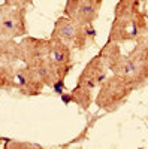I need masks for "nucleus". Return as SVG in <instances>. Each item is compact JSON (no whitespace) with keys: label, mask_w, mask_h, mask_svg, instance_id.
Listing matches in <instances>:
<instances>
[{"label":"nucleus","mask_w":148,"mask_h":149,"mask_svg":"<svg viewBox=\"0 0 148 149\" xmlns=\"http://www.w3.org/2000/svg\"><path fill=\"white\" fill-rule=\"evenodd\" d=\"M45 84L30 66H22L14 70V88L26 97H36L43 90Z\"/></svg>","instance_id":"6e6552de"},{"label":"nucleus","mask_w":148,"mask_h":149,"mask_svg":"<svg viewBox=\"0 0 148 149\" xmlns=\"http://www.w3.org/2000/svg\"><path fill=\"white\" fill-rule=\"evenodd\" d=\"M18 61H22L21 45L15 39H0V63L14 66Z\"/></svg>","instance_id":"9b49d317"},{"label":"nucleus","mask_w":148,"mask_h":149,"mask_svg":"<svg viewBox=\"0 0 148 149\" xmlns=\"http://www.w3.org/2000/svg\"><path fill=\"white\" fill-rule=\"evenodd\" d=\"M145 6L147 0H118L108 40L120 45L135 43L148 33V12Z\"/></svg>","instance_id":"f257e3e1"},{"label":"nucleus","mask_w":148,"mask_h":149,"mask_svg":"<svg viewBox=\"0 0 148 149\" xmlns=\"http://www.w3.org/2000/svg\"><path fill=\"white\" fill-rule=\"evenodd\" d=\"M105 0H66L65 15L81 24H93Z\"/></svg>","instance_id":"0eeeda50"},{"label":"nucleus","mask_w":148,"mask_h":149,"mask_svg":"<svg viewBox=\"0 0 148 149\" xmlns=\"http://www.w3.org/2000/svg\"><path fill=\"white\" fill-rule=\"evenodd\" d=\"M111 73L124 78L135 86V90L148 82V33L135 42L130 52L121 54L118 64Z\"/></svg>","instance_id":"f03ea898"},{"label":"nucleus","mask_w":148,"mask_h":149,"mask_svg":"<svg viewBox=\"0 0 148 149\" xmlns=\"http://www.w3.org/2000/svg\"><path fill=\"white\" fill-rule=\"evenodd\" d=\"M61 100L65 102V104H70L72 103V94L70 93H65V94H61Z\"/></svg>","instance_id":"2eb2a0df"},{"label":"nucleus","mask_w":148,"mask_h":149,"mask_svg":"<svg viewBox=\"0 0 148 149\" xmlns=\"http://www.w3.org/2000/svg\"><path fill=\"white\" fill-rule=\"evenodd\" d=\"M108 78V67L100 55H94L79 74L76 86L72 90V103H76L82 110H87L93 102V93Z\"/></svg>","instance_id":"7ed1b4c3"},{"label":"nucleus","mask_w":148,"mask_h":149,"mask_svg":"<svg viewBox=\"0 0 148 149\" xmlns=\"http://www.w3.org/2000/svg\"><path fill=\"white\" fill-rule=\"evenodd\" d=\"M21 45L22 63L27 66H36L45 61L49 54V39H38V37L24 36Z\"/></svg>","instance_id":"9d476101"},{"label":"nucleus","mask_w":148,"mask_h":149,"mask_svg":"<svg viewBox=\"0 0 148 149\" xmlns=\"http://www.w3.org/2000/svg\"><path fill=\"white\" fill-rule=\"evenodd\" d=\"M27 8H12L3 3L0 12V39H17L27 34Z\"/></svg>","instance_id":"423d86ee"},{"label":"nucleus","mask_w":148,"mask_h":149,"mask_svg":"<svg viewBox=\"0 0 148 149\" xmlns=\"http://www.w3.org/2000/svg\"><path fill=\"white\" fill-rule=\"evenodd\" d=\"M2 143H5V139H3V137H0V146H2Z\"/></svg>","instance_id":"dca6fc26"},{"label":"nucleus","mask_w":148,"mask_h":149,"mask_svg":"<svg viewBox=\"0 0 148 149\" xmlns=\"http://www.w3.org/2000/svg\"><path fill=\"white\" fill-rule=\"evenodd\" d=\"M48 60L55 66L60 81H65V78L69 74L70 69L73 67V61H72V48L57 39L49 37V54Z\"/></svg>","instance_id":"1a4fd4ad"},{"label":"nucleus","mask_w":148,"mask_h":149,"mask_svg":"<svg viewBox=\"0 0 148 149\" xmlns=\"http://www.w3.org/2000/svg\"><path fill=\"white\" fill-rule=\"evenodd\" d=\"M133 91L135 86L132 84H129L124 78L118 76V74H112L100 84L94 102L99 109L111 113L124 104Z\"/></svg>","instance_id":"39448f33"},{"label":"nucleus","mask_w":148,"mask_h":149,"mask_svg":"<svg viewBox=\"0 0 148 149\" xmlns=\"http://www.w3.org/2000/svg\"><path fill=\"white\" fill-rule=\"evenodd\" d=\"M14 66L0 63V91L14 90Z\"/></svg>","instance_id":"f8f14e48"},{"label":"nucleus","mask_w":148,"mask_h":149,"mask_svg":"<svg viewBox=\"0 0 148 149\" xmlns=\"http://www.w3.org/2000/svg\"><path fill=\"white\" fill-rule=\"evenodd\" d=\"M33 3V0H5V5L12 8H27Z\"/></svg>","instance_id":"4468645a"},{"label":"nucleus","mask_w":148,"mask_h":149,"mask_svg":"<svg viewBox=\"0 0 148 149\" xmlns=\"http://www.w3.org/2000/svg\"><path fill=\"white\" fill-rule=\"evenodd\" d=\"M51 37L67 43L72 49L82 51L94 42L96 30L93 24H81L63 15L54 22Z\"/></svg>","instance_id":"20e7f679"},{"label":"nucleus","mask_w":148,"mask_h":149,"mask_svg":"<svg viewBox=\"0 0 148 149\" xmlns=\"http://www.w3.org/2000/svg\"><path fill=\"white\" fill-rule=\"evenodd\" d=\"M5 148H39V145H33V143H21V142H15L11 139H5Z\"/></svg>","instance_id":"ddd939ff"}]
</instances>
